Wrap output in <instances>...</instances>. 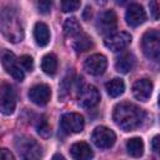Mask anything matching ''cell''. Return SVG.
I'll use <instances>...</instances> for the list:
<instances>
[{
    "mask_svg": "<svg viewBox=\"0 0 160 160\" xmlns=\"http://www.w3.org/2000/svg\"><path fill=\"white\" fill-rule=\"evenodd\" d=\"M0 160H15L14 154L6 149V148H0Z\"/></svg>",
    "mask_w": 160,
    "mask_h": 160,
    "instance_id": "83f0119b",
    "label": "cell"
},
{
    "mask_svg": "<svg viewBox=\"0 0 160 160\" xmlns=\"http://www.w3.org/2000/svg\"><path fill=\"white\" fill-rule=\"evenodd\" d=\"M41 69L46 75H54L58 70V58L54 54H46L41 60Z\"/></svg>",
    "mask_w": 160,
    "mask_h": 160,
    "instance_id": "44dd1931",
    "label": "cell"
},
{
    "mask_svg": "<svg viewBox=\"0 0 160 160\" xmlns=\"http://www.w3.org/2000/svg\"><path fill=\"white\" fill-rule=\"evenodd\" d=\"M51 5H52L51 1H39L38 2V10L41 14H48V12H50Z\"/></svg>",
    "mask_w": 160,
    "mask_h": 160,
    "instance_id": "4316f807",
    "label": "cell"
},
{
    "mask_svg": "<svg viewBox=\"0 0 160 160\" xmlns=\"http://www.w3.org/2000/svg\"><path fill=\"white\" fill-rule=\"evenodd\" d=\"M118 26V16L112 10L102 11L96 20V29L102 35H110Z\"/></svg>",
    "mask_w": 160,
    "mask_h": 160,
    "instance_id": "9c48e42d",
    "label": "cell"
},
{
    "mask_svg": "<svg viewBox=\"0 0 160 160\" xmlns=\"http://www.w3.org/2000/svg\"><path fill=\"white\" fill-rule=\"evenodd\" d=\"M106 66H108V60L102 54L90 55L84 62V69L86 70V72L94 76H99L104 74V71L106 70Z\"/></svg>",
    "mask_w": 160,
    "mask_h": 160,
    "instance_id": "7c38bea8",
    "label": "cell"
},
{
    "mask_svg": "<svg viewBox=\"0 0 160 160\" xmlns=\"http://www.w3.org/2000/svg\"><path fill=\"white\" fill-rule=\"evenodd\" d=\"M51 160H65V158H64L61 154H55V155L51 158Z\"/></svg>",
    "mask_w": 160,
    "mask_h": 160,
    "instance_id": "4dcf8cb0",
    "label": "cell"
},
{
    "mask_svg": "<svg viewBox=\"0 0 160 160\" xmlns=\"http://www.w3.org/2000/svg\"><path fill=\"white\" fill-rule=\"evenodd\" d=\"M19 64L21 65V69H24L26 71H31L32 68H34V61H32V58L30 55H22V56H20Z\"/></svg>",
    "mask_w": 160,
    "mask_h": 160,
    "instance_id": "d4e9b609",
    "label": "cell"
},
{
    "mask_svg": "<svg viewBox=\"0 0 160 160\" xmlns=\"http://www.w3.org/2000/svg\"><path fill=\"white\" fill-rule=\"evenodd\" d=\"M131 42V35L126 31H120V32H112L108 35L104 40V44L108 49L111 51H121L126 49Z\"/></svg>",
    "mask_w": 160,
    "mask_h": 160,
    "instance_id": "30bf717a",
    "label": "cell"
},
{
    "mask_svg": "<svg viewBox=\"0 0 160 160\" xmlns=\"http://www.w3.org/2000/svg\"><path fill=\"white\" fill-rule=\"evenodd\" d=\"M112 119L121 130L132 131L142 124L145 119V111L135 104L124 101L114 108Z\"/></svg>",
    "mask_w": 160,
    "mask_h": 160,
    "instance_id": "6da1fadb",
    "label": "cell"
},
{
    "mask_svg": "<svg viewBox=\"0 0 160 160\" xmlns=\"http://www.w3.org/2000/svg\"><path fill=\"white\" fill-rule=\"evenodd\" d=\"M36 130H38L39 135L42 136V138H49V136L51 135V129H50V125H49L46 118L42 116V118L39 120L38 126H36Z\"/></svg>",
    "mask_w": 160,
    "mask_h": 160,
    "instance_id": "cb8c5ba5",
    "label": "cell"
},
{
    "mask_svg": "<svg viewBox=\"0 0 160 160\" xmlns=\"http://www.w3.org/2000/svg\"><path fill=\"white\" fill-rule=\"evenodd\" d=\"M91 140L98 148L109 149L115 144L116 135L111 129H109L106 126H98L94 129V131L91 134Z\"/></svg>",
    "mask_w": 160,
    "mask_h": 160,
    "instance_id": "ba28073f",
    "label": "cell"
},
{
    "mask_svg": "<svg viewBox=\"0 0 160 160\" xmlns=\"http://www.w3.org/2000/svg\"><path fill=\"white\" fill-rule=\"evenodd\" d=\"M126 150L134 158H140L144 154V141L140 138H131L126 141Z\"/></svg>",
    "mask_w": 160,
    "mask_h": 160,
    "instance_id": "ffe728a7",
    "label": "cell"
},
{
    "mask_svg": "<svg viewBox=\"0 0 160 160\" xmlns=\"http://www.w3.org/2000/svg\"><path fill=\"white\" fill-rule=\"evenodd\" d=\"M16 108V94L14 88L2 82L0 85V112L4 115H11Z\"/></svg>",
    "mask_w": 160,
    "mask_h": 160,
    "instance_id": "8992f818",
    "label": "cell"
},
{
    "mask_svg": "<svg viewBox=\"0 0 160 160\" xmlns=\"http://www.w3.org/2000/svg\"><path fill=\"white\" fill-rule=\"evenodd\" d=\"M100 101V94L92 85H85L79 90V104L85 109H91Z\"/></svg>",
    "mask_w": 160,
    "mask_h": 160,
    "instance_id": "8fae6325",
    "label": "cell"
},
{
    "mask_svg": "<svg viewBox=\"0 0 160 160\" xmlns=\"http://www.w3.org/2000/svg\"><path fill=\"white\" fill-rule=\"evenodd\" d=\"M141 48L145 56L158 61L160 58V34L158 30H148L141 39Z\"/></svg>",
    "mask_w": 160,
    "mask_h": 160,
    "instance_id": "277c9868",
    "label": "cell"
},
{
    "mask_svg": "<svg viewBox=\"0 0 160 160\" xmlns=\"http://www.w3.org/2000/svg\"><path fill=\"white\" fill-rule=\"evenodd\" d=\"M29 99L36 105H46L51 98V89L46 84H38L29 90Z\"/></svg>",
    "mask_w": 160,
    "mask_h": 160,
    "instance_id": "4fadbf2b",
    "label": "cell"
},
{
    "mask_svg": "<svg viewBox=\"0 0 160 160\" xmlns=\"http://www.w3.org/2000/svg\"><path fill=\"white\" fill-rule=\"evenodd\" d=\"M125 20L129 26L136 28L146 20V12L140 4H136V2L130 4L125 14Z\"/></svg>",
    "mask_w": 160,
    "mask_h": 160,
    "instance_id": "5bb4252c",
    "label": "cell"
},
{
    "mask_svg": "<svg viewBox=\"0 0 160 160\" xmlns=\"http://www.w3.org/2000/svg\"><path fill=\"white\" fill-rule=\"evenodd\" d=\"M91 46H92V41H91V38L88 34L80 32L78 36H75V40H74V44H72V48L75 49V51L82 52V51L89 50Z\"/></svg>",
    "mask_w": 160,
    "mask_h": 160,
    "instance_id": "7402d4cb",
    "label": "cell"
},
{
    "mask_svg": "<svg viewBox=\"0 0 160 160\" xmlns=\"http://www.w3.org/2000/svg\"><path fill=\"white\" fill-rule=\"evenodd\" d=\"M15 149L20 160H40L42 156L40 144L30 136H18L15 139Z\"/></svg>",
    "mask_w": 160,
    "mask_h": 160,
    "instance_id": "3957f363",
    "label": "cell"
},
{
    "mask_svg": "<svg viewBox=\"0 0 160 160\" xmlns=\"http://www.w3.org/2000/svg\"><path fill=\"white\" fill-rule=\"evenodd\" d=\"M151 148H152V150H154L155 152L159 151V135H155V136H154V139H152V141H151Z\"/></svg>",
    "mask_w": 160,
    "mask_h": 160,
    "instance_id": "f546056e",
    "label": "cell"
},
{
    "mask_svg": "<svg viewBox=\"0 0 160 160\" xmlns=\"http://www.w3.org/2000/svg\"><path fill=\"white\" fill-rule=\"evenodd\" d=\"M135 66V56L131 52H124L121 54L115 62V69L119 72L126 74Z\"/></svg>",
    "mask_w": 160,
    "mask_h": 160,
    "instance_id": "e0dca14e",
    "label": "cell"
},
{
    "mask_svg": "<svg viewBox=\"0 0 160 160\" xmlns=\"http://www.w3.org/2000/svg\"><path fill=\"white\" fill-rule=\"evenodd\" d=\"M70 154L74 160H91L94 156L92 149L85 141H78L71 145Z\"/></svg>",
    "mask_w": 160,
    "mask_h": 160,
    "instance_id": "2e32d148",
    "label": "cell"
},
{
    "mask_svg": "<svg viewBox=\"0 0 160 160\" xmlns=\"http://www.w3.org/2000/svg\"><path fill=\"white\" fill-rule=\"evenodd\" d=\"M84 118L78 112H66L60 119V129L64 134H78L84 129Z\"/></svg>",
    "mask_w": 160,
    "mask_h": 160,
    "instance_id": "52a82bcc",
    "label": "cell"
},
{
    "mask_svg": "<svg viewBox=\"0 0 160 160\" xmlns=\"http://www.w3.org/2000/svg\"><path fill=\"white\" fill-rule=\"evenodd\" d=\"M0 30L2 35L11 42H19L24 39V29L16 15L11 9H6L0 15Z\"/></svg>",
    "mask_w": 160,
    "mask_h": 160,
    "instance_id": "7a4b0ae2",
    "label": "cell"
},
{
    "mask_svg": "<svg viewBox=\"0 0 160 160\" xmlns=\"http://www.w3.org/2000/svg\"><path fill=\"white\" fill-rule=\"evenodd\" d=\"M64 31L68 36H78L80 32H82L81 26L79 24V21L75 18H69L65 20L64 22Z\"/></svg>",
    "mask_w": 160,
    "mask_h": 160,
    "instance_id": "603a6c76",
    "label": "cell"
},
{
    "mask_svg": "<svg viewBox=\"0 0 160 160\" xmlns=\"http://www.w3.org/2000/svg\"><path fill=\"white\" fill-rule=\"evenodd\" d=\"M152 92V82L149 79L136 80L132 85V94L140 101H148Z\"/></svg>",
    "mask_w": 160,
    "mask_h": 160,
    "instance_id": "9a60e30c",
    "label": "cell"
},
{
    "mask_svg": "<svg viewBox=\"0 0 160 160\" xmlns=\"http://www.w3.org/2000/svg\"><path fill=\"white\" fill-rule=\"evenodd\" d=\"M34 38L39 46H46L50 41V30L46 24L36 22L34 28Z\"/></svg>",
    "mask_w": 160,
    "mask_h": 160,
    "instance_id": "ac0fdd59",
    "label": "cell"
},
{
    "mask_svg": "<svg viewBox=\"0 0 160 160\" xmlns=\"http://www.w3.org/2000/svg\"><path fill=\"white\" fill-rule=\"evenodd\" d=\"M0 60L8 74H10L15 80H19V81L24 80V76H25L24 71L19 64V59H16L12 51L8 49H2L0 51Z\"/></svg>",
    "mask_w": 160,
    "mask_h": 160,
    "instance_id": "5b68a950",
    "label": "cell"
},
{
    "mask_svg": "<svg viewBox=\"0 0 160 160\" xmlns=\"http://www.w3.org/2000/svg\"><path fill=\"white\" fill-rule=\"evenodd\" d=\"M80 8V1H62L61 2V9L64 12H72Z\"/></svg>",
    "mask_w": 160,
    "mask_h": 160,
    "instance_id": "484cf974",
    "label": "cell"
},
{
    "mask_svg": "<svg viewBox=\"0 0 160 160\" xmlns=\"http://www.w3.org/2000/svg\"><path fill=\"white\" fill-rule=\"evenodd\" d=\"M105 89H106V92L111 98H118L124 92L125 84L120 78H114L112 80H110L105 84Z\"/></svg>",
    "mask_w": 160,
    "mask_h": 160,
    "instance_id": "d6986e66",
    "label": "cell"
},
{
    "mask_svg": "<svg viewBox=\"0 0 160 160\" xmlns=\"http://www.w3.org/2000/svg\"><path fill=\"white\" fill-rule=\"evenodd\" d=\"M150 9H151V14L154 20L159 19V2L158 1H151L150 2Z\"/></svg>",
    "mask_w": 160,
    "mask_h": 160,
    "instance_id": "f1b7e54d",
    "label": "cell"
}]
</instances>
